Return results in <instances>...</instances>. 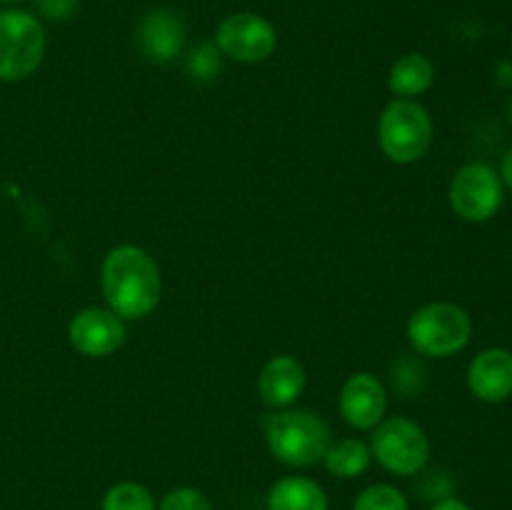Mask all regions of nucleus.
I'll list each match as a JSON object with an SVG mask.
<instances>
[{
  "label": "nucleus",
  "instance_id": "nucleus-6",
  "mask_svg": "<svg viewBox=\"0 0 512 510\" xmlns=\"http://www.w3.org/2000/svg\"><path fill=\"white\" fill-rule=\"evenodd\" d=\"M370 453L383 465L388 473L418 475L430 463V438L415 420L395 415V418L380 420L370 435Z\"/></svg>",
  "mask_w": 512,
  "mask_h": 510
},
{
  "label": "nucleus",
  "instance_id": "nucleus-4",
  "mask_svg": "<svg viewBox=\"0 0 512 510\" xmlns=\"http://www.w3.org/2000/svg\"><path fill=\"white\" fill-rule=\"evenodd\" d=\"M378 140L393 163L410 165L433 145V118L418 100L395 98L380 115Z\"/></svg>",
  "mask_w": 512,
  "mask_h": 510
},
{
  "label": "nucleus",
  "instance_id": "nucleus-24",
  "mask_svg": "<svg viewBox=\"0 0 512 510\" xmlns=\"http://www.w3.org/2000/svg\"><path fill=\"white\" fill-rule=\"evenodd\" d=\"M0 3H3V5H10V8H13V5L23 3V0H0Z\"/></svg>",
  "mask_w": 512,
  "mask_h": 510
},
{
  "label": "nucleus",
  "instance_id": "nucleus-25",
  "mask_svg": "<svg viewBox=\"0 0 512 510\" xmlns=\"http://www.w3.org/2000/svg\"><path fill=\"white\" fill-rule=\"evenodd\" d=\"M508 113H510V120H512V98H510V103H508Z\"/></svg>",
  "mask_w": 512,
  "mask_h": 510
},
{
  "label": "nucleus",
  "instance_id": "nucleus-16",
  "mask_svg": "<svg viewBox=\"0 0 512 510\" xmlns=\"http://www.w3.org/2000/svg\"><path fill=\"white\" fill-rule=\"evenodd\" d=\"M325 470L335 478H358L373 463V453H370V445L363 443L360 438H340L333 440L323 458Z\"/></svg>",
  "mask_w": 512,
  "mask_h": 510
},
{
  "label": "nucleus",
  "instance_id": "nucleus-11",
  "mask_svg": "<svg viewBox=\"0 0 512 510\" xmlns=\"http://www.w3.org/2000/svg\"><path fill=\"white\" fill-rule=\"evenodd\" d=\"M468 388L483 403H503L512 395V353L508 348H485L470 360Z\"/></svg>",
  "mask_w": 512,
  "mask_h": 510
},
{
  "label": "nucleus",
  "instance_id": "nucleus-12",
  "mask_svg": "<svg viewBox=\"0 0 512 510\" xmlns=\"http://www.w3.org/2000/svg\"><path fill=\"white\" fill-rule=\"evenodd\" d=\"M308 375L293 355H275L263 365L258 375V395L268 408H290L303 395Z\"/></svg>",
  "mask_w": 512,
  "mask_h": 510
},
{
  "label": "nucleus",
  "instance_id": "nucleus-10",
  "mask_svg": "<svg viewBox=\"0 0 512 510\" xmlns=\"http://www.w3.org/2000/svg\"><path fill=\"white\" fill-rule=\"evenodd\" d=\"M388 410V390L373 373H355L340 390V415L355 430H373Z\"/></svg>",
  "mask_w": 512,
  "mask_h": 510
},
{
  "label": "nucleus",
  "instance_id": "nucleus-20",
  "mask_svg": "<svg viewBox=\"0 0 512 510\" xmlns=\"http://www.w3.org/2000/svg\"><path fill=\"white\" fill-rule=\"evenodd\" d=\"M158 510H213L208 495L198 488H175L160 500Z\"/></svg>",
  "mask_w": 512,
  "mask_h": 510
},
{
  "label": "nucleus",
  "instance_id": "nucleus-22",
  "mask_svg": "<svg viewBox=\"0 0 512 510\" xmlns=\"http://www.w3.org/2000/svg\"><path fill=\"white\" fill-rule=\"evenodd\" d=\"M430 510H473V508H470L465 500L450 495V498H443V500H438V503H433V508Z\"/></svg>",
  "mask_w": 512,
  "mask_h": 510
},
{
  "label": "nucleus",
  "instance_id": "nucleus-1",
  "mask_svg": "<svg viewBox=\"0 0 512 510\" xmlns=\"http://www.w3.org/2000/svg\"><path fill=\"white\" fill-rule=\"evenodd\" d=\"M100 285L108 308L123 320L148 318L158 308L163 293L158 263L138 245L108 250L100 268Z\"/></svg>",
  "mask_w": 512,
  "mask_h": 510
},
{
  "label": "nucleus",
  "instance_id": "nucleus-13",
  "mask_svg": "<svg viewBox=\"0 0 512 510\" xmlns=\"http://www.w3.org/2000/svg\"><path fill=\"white\" fill-rule=\"evenodd\" d=\"M138 45L145 58L155 63H170L178 58L185 45V25L180 15L168 8L150 10L138 25Z\"/></svg>",
  "mask_w": 512,
  "mask_h": 510
},
{
  "label": "nucleus",
  "instance_id": "nucleus-14",
  "mask_svg": "<svg viewBox=\"0 0 512 510\" xmlns=\"http://www.w3.org/2000/svg\"><path fill=\"white\" fill-rule=\"evenodd\" d=\"M268 510H328V495L313 478L288 475L268 490Z\"/></svg>",
  "mask_w": 512,
  "mask_h": 510
},
{
  "label": "nucleus",
  "instance_id": "nucleus-7",
  "mask_svg": "<svg viewBox=\"0 0 512 510\" xmlns=\"http://www.w3.org/2000/svg\"><path fill=\"white\" fill-rule=\"evenodd\" d=\"M503 198V178L488 163H465L450 180V208L465 223H488L503 208Z\"/></svg>",
  "mask_w": 512,
  "mask_h": 510
},
{
  "label": "nucleus",
  "instance_id": "nucleus-21",
  "mask_svg": "<svg viewBox=\"0 0 512 510\" xmlns=\"http://www.w3.org/2000/svg\"><path fill=\"white\" fill-rule=\"evenodd\" d=\"M35 8L48 20H68L78 10V0H35Z\"/></svg>",
  "mask_w": 512,
  "mask_h": 510
},
{
  "label": "nucleus",
  "instance_id": "nucleus-3",
  "mask_svg": "<svg viewBox=\"0 0 512 510\" xmlns=\"http://www.w3.org/2000/svg\"><path fill=\"white\" fill-rule=\"evenodd\" d=\"M473 338V320L468 310L455 303H428L408 320V340L420 355L450 358L468 348Z\"/></svg>",
  "mask_w": 512,
  "mask_h": 510
},
{
  "label": "nucleus",
  "instance_id": "nucleus-17",
  "mask_svg": "<svg viewBox=\"0 0 512 510\" xmlns=\"http://www.w3.org/2000/svg\"><path fill=\"white\" fill-rule=\"evenodd\" d=\"M103 510H158L155 508V498L143 483L135 480H123L115 483L113 488L105 493Z\"/></svg>",
  "mask_w": 512,
  "mask_h": 510
},
{
  "label": "nucleus",
  "instance_id": "nucleus-9",
  "mask_svg": "<svg viewBox=\"0 0 512 510\" xmlns=\"http://www.w3.org/2000/svg\"><path fill=\"white\" fill-rule=\"evenodd\" d=\"M125 338V320L110 308H85L68 323V343L85 358H108L123 348Z\"/></svg>",
  "mask_w": 512,
  "mask_h": 510
},
{
  "label": "nucleus",
  "instance_id": "nucleus-15",
  "mask_svg": "<svg viewBox=\"0 0 512 510\" xmlns=\"http://www.w3.org/2000/svg\"><path fill=\"white\" fill-rule=\"evenodd\" d=\"M435 83V65L423 53H405L393 63L388 73L390 93L398 98L415 100L418 95L428 93Z\"/></svg>",
  "mask_w": 512,
  "mask_h": 510
},
{
  "label": "nucleus",
  "instance_id": "nucleus-2",
  "mask_svg": "<svg viewBox=\"0 0 512 510\" xmlns=\"http://www.w3.org/2000/svg\"><path fill=\"white\" fill-rule=\"evenodd\" d=\"M263 433L273 458L293 468L323 463L333 443L330 425L310 410H275L263 420Z\"/></svg>",
  "mask_w": 512,
  "mask_h": 510
},
{
  "label": "nucleus",
  "instance_id": "nucleus-18",
  "mask_svg": "<svg viewBox=\"0 0 512 510\" xmlns=\"http://www.w3.org/2000/svg\"><path fill=\"white\" fill-rule=\"evenodd\" d=\"M353 510H410V503L403 490H398L395 485L375 483L355 498Z\"/></svg>",
  "mask_w": 512,
  "mask_h": 510
},
{
  "label": "nucleus",
  "instance_id": "nucleus-5",
  "mask_svg": "<svg viewBox=\"0 0 512 510\" xmlns=\"http://www.w3.org/2000/svg\"><path fill=\"white\" fill-rule=\"evenodd\" d=\"M45 58V28L38 15L20 8L0 10V80L30 78Z\"/></svg>",
  "mask_w": 512,
  "mask_h": 510
},
{
  "label": "nucleus",
  "instance_id": "nucleus-8",
  "mask_svg": "<svg viewBox=\"0 0 512 510\" xmlns=\"http://www.w3.org/2000/svg\"><path fill=\"white\" fill-rule=\"evenodd\" d=\"M215 45L225 58L235 63L255 65L268 60L278 48V30L258 13H233L215 30Z\"/></svg>",
  "mask_w": 512,
  "mask_h": 510
},
{
  "label": "nucleus",
  "instance_id": "nucleus-23",
  "mask_svg": "<svg viewBox=\"0 0 512 510\" xmlns=\"http://www.w3.org/2000/svg\"><path fill=\"white\" fill-rule=\"evenodd\" d=\"M500 178H503L505 188L512 190V148L503 155V165H500Z\"/></svg>",
  "mask_w": 512,
  "mask_h": 510
},
{
  "label": "nucleus",
  "instance_id": "nucleus-19",
  "mask_svg": "<svg viewBox=\"0 0 512 510\" xmlns=\"http://www.w3.org/2000/svg\"><path fill=\"white\" fill-rule=\"evenodd\" d=\"M220 65H223V53L215 43H200L188 58L190 75L198 80H210L213 75H218Z\"/></svg>",
  "mask_w": 512,
  "mask_h": 510
}]
</instances>
